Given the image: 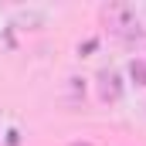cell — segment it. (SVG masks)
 Returning a JSON list of instances; mask_svg holds the SVG:
<instances>
[{
  "label": "cell",
  "mask_w": 146,
  "mask_h": 146,
  "mask_svg": "<svg viewBox=\"0 0 146 146\" xmlns=\"http://www.w3.org/2000/svg\"><path fill=\"white\" fill-rule=\"evenodd\" d=\"M109 27H112V34L119 41H126V44H133V41H139L146 34V24H143L136 7H112L109 10Z\"/></svg>",
  "instance_id": "1"
},
{
  "label": "cell",
  "mask_w": 146,
  "mask_h": 146,
  "mask_svg": "<svg viewBox=\"0 0 146 146\" xmlns=\"http://www.w3.org/2000/svg\"><path fill=\"white\" fill-rule=\"evenodd\" d=\"M122 78H119V72L115 68H102L99 72V95L106 99V102H115L119 95H122V85H119Z\"/></svg>",
  "instance_id": "2"
},
{
  "label": "cell",
  "mask_w": 146,
  "mask_h": 146,
  "mask_svg": "<svg viewBox=\"0 0 146 146\" xmlns=\"http://www.w3.org/2000/svg\"><path fill=\"white\" fill-rule=\"evenodd\" d=\"M129 82L136 88H146V58H133L129 61Z\"/></svg>",
  "instance_id": "3"
},
{
  "label": "cell",
  "mask_w": 146,
  "mask_h": 146,
  "mask_svg": "<svg viewBox=\"0 0 146 146\" xmlns=\"http://www.w3.org/2000/svg\"><path fill=\"white\" fill-rule=\"evenodd\" d=\"M139 17H143V24H146V7H143V10H139Z\"/></svg>",
  "instance_id": "4"
}]
</instances>
